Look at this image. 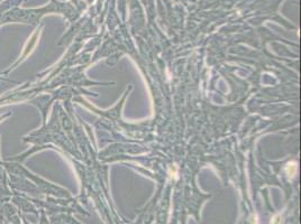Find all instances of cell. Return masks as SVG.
<instances>
[{
    "instance_id": "6da1fadb",
    "label": "cell",
    "mask_w": 301,
    "mask_h": 224,
    "mask_svg": "<svg viewBox=\"0 0 301 224\" xmlns=\"http://www.w3.org/2000/svg\"><path fill=\"white\" fill-rule=\"evenodd\" d=\"M286 169H289V171H288L289 176H290V175H291V176H293V175L295 174V171H297V166H295V164H294V162L288 164V166H286Z\"/></svg>"
}]
</instances>
